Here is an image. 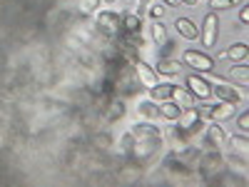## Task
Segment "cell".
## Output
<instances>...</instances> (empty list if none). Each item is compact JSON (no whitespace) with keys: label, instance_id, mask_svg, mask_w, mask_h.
Wrapping results in <instances>:
<instances>
[{"label":"cell","instance_id":"ac0fdd59","mask_svg":"<svg viewBox=\"0 0 249 187\" xmlns=\"http://www.w3.org/2000/svg\"><path fill=\"white\" fill-rule=\"evenodd\" d=\"M157 73H162V75H177L179 73V62L170 60V57H162L157 62Z\"/></svg>","mask_w":249,"mask_h":187},{"label":"cell","instance_id":"e0dca14e","mask_svg":"<svg viewBox=\"0 0 249 187\" xmlns=\"http://www.w3.org/2000/svg\"><path fill=\"white\" fill-rule=\"evenodd\" d=\"M222 57L227 60H247V43H234L230 50H224Z\"/></svg>","mask_w":249,"mask_h":187},{"label":"cell","instance_id":"4fadbf2b","mask_svg":"<svg viewBox=\"0 0 249 187\" xmlns=\"http://www.w3.org/2000/svg\"><path fill=\"white\" fill-rule=\"evenodd\" d=\"M140 28H142V23H140V18L135 13H124L120 18V30H124V33H140Z\"/></svg>","mask_w":249,"mask_h":187},{"label":"cell","instance_id":"8992f818","mask_svg":"<svg viewBox=\"0 0 249 187\" xmlns=\"http://www.w3.org/2000/svg\"><path fill=\"white\" fill-rule=\"evenodd\" d=\"M234 115V105L230 102H222V105H204L199 110V117H207V120H230Z\"/></svg>","mask_w":249,"mask_h":187},{"label":"cell","instance_id":"f1b7e54d","mask_svg":"<svg viewBox=\"0 0 249 187\" xmlns=\"http://www.w3.org/2000/svg\"><path fill=\"white\" fill-rule=\"evenodd\" d=\"M184 5H197V0H182Z\"/></svg>","mask_w":249,"mask_h":187},{"label":"cell","instance_id":"52a82bcc","mask_svg":"<svg viewBox=\"0 0 249 187\" xmlns=\"http://www.w3.org/2000/svg\"><path fill=\"white\" fill-rule=\"evenodd\" d=\"M135 73H137V80H140L147 90H150V88H155L157 82H160L157 70H155V68H150L147 62H142V60H135Z\"/></svg>","mask_w":249,"mask_h":187},{"label":"cell","instance_id":"7402d4cb","mask_svg":"<svg viewBox=\"0 0 249 187\" xmlns=\"http://www.w3.org/2000/svg\"><path fill=\"white\" fill-rule=\"evenodd\" d=\"M242 0H210V8H214V10H227V8H234V5H239Z\"/></svg>","mask_w":249,"mask_h":187},{"label":"cell","instance_id":"44dd1931","mask_svg":"<svg viewBox=\"0 0 249 187\" xmlns=\"http://www.w3.org/2000/svg\"><path fill=\"white\" fill-rule=\"evenodd\" d=\"M224 165H232V170L247 172V160H244V155H242V157H234V155H227V157H224Z\"/></svg>","mask_w":249,"mask_h":187},{"label":"cell","instance_id":"f546056e","mask_svg":"<svg viewBox=\"0 0 249 187\" xmlns=\"http://www.w3.org/2000/svg\"><path fill=\"white\" fill-rule=\"evenodd\" d=\"M164 3H167V5H177V3H179V0H164Z\"/></svg>","mask_w":249,"mask_h":187},{"label":"cell","instance_id":"8fae6325","mask_svg":"<svg viewBox=\"0 0 249 187\" xmlns=\"http://www.w3.org/2000/svg\"><path fill=\"white\" fill-rule=\"evenodd\" d=\"M207 137H210V142L214 145V150H224L227 148V137H224V130L219 128V125H210V130H207Z\"/></svg>","mask_w":249,"mask_h":187},{"label":"cell","instance_id":"cb8c5ba5","mask_svg":"<svg viewBox=\"0 0 249 187\" xmlns=\"http://www.w3.org/2000/svg\"><path fill=\"white\" fill-rule=\"evenodd\" d=\"M110 108H112V110L107 112V117H110V120H120V117L124 115V108H122V102H115V105H110Z\"/></svg>","mask_w":249,"mask_h":187},{"label":"cell","instance_id":"7a4b0ae2","mask_svg":"<svg viewBox=\"0 0 249 187\" xmlns=\"http://www.w3.org/2000/svg\"><path fill=\"white\" fill-rule=\"evenodd\" d=\"M217 35H219V18H217L214 13H207L204 25H202V30H199V37H202L204 48H214Z\"/></svg>","mask_w":249,"mask_h":187},{"label":"cell","instance_id":"30bf717a","mask_svg":"<svg viewBox=\"0 0 249 187\" xmlns=\"http://www.w3.org/2000/svg\"><path fill=\"white\" fill-rule=\"evenodd\" d=\"M212 93H214V97H219L222 102H230V105H237V102L242 100V95L230 85H217V88H212Z\"/></svg>","mask_w":249,"mask_h":187},{"label":"cell","instance_id":"9c48e42d","mask_svg":"<svg viewBox=\"0 0 249 187\" xmlns=\"http://www.w3.org/2000/svg\"><path fill=\"white\" fill-rule=\"evenodd\" d=\"M177 33H179L184 40H197V37H199V28L192 23L190 18H179V20H177Z\"/></svg>","mask_w":249,"mask_h":187},{"label":"cell","instance_id":"d6986e66","mask_svg":"<svg viewBox=\"0 0 249 187\" xmlns=\"http://www.w3.org/2000/svg\"><path fill=\"white\" fill-rule=\"evenodd\" d=\"M157 112H160V115H162L164 120H175V122H177V117H179L182 108L177 105V102H164V105H162V108H160Z\"/></svg>","mask_w":249,"mask_h":187},{"label":"cell","instance_id":"4316f807","mask_svg":"<svg viewBox=\"0 0 249 187\" xmlns=\"http://www.w3.org/2000/svg\"><path fill=\"white\" fill-rule=\"evenodd\" d=\"M237 125H239V130H242V132H247V130H249V115H247V112H242V115H239V120H237Z\"/></svg>","mask_w":249,"mask_h":187},{"label":"cell","instance_id":"9a60e30c","mask_svg":"<svg viewBox=\"0 0 249 187\" xmlns=\"http://www.w3.org/2000/svg\"><path fill=\"white\" fill-rule=\"evenodd\" d=\"M172 90H175V85H170V82H164V85H160V82H157L155 88H150V97L157 100V102L170 100V97H172Z\"/></svg>","mask_w":249,"mask_h":187},{"label":"cell","instance_id":"2e32d148","mask_svg":"<svg viewBox=\"0 0 249 187\" xmlns=\"http://www.w3.org/2000/svg\"><path fill=\"white\" fill-rule=\"evenodd\" d=\"M172 97H175V102L182 108V110H190V108H195V100L190 97V93L187 90H182V88H177L175 85V90H172Z\"/></svg>","mask_w":249,"mask_h":187},{"label":"cell","instance_id":"d4e9b609","mask_svg":"<svg viewBox=\"0 0 249 187\" xmlns=\"http://www.w3.org/2000/svg\"><path fill=\"white\" fill-rule=\"evenodd\" d=\"M140 112H142L144 117H155V115H157V110L152 108V102H142V105H140Z\"/></svg>","mask_w":249,"mask_h":187},{"label":"cell","instance_id":"603a6c76","mask_svg":"<svg viewBox=\"0 0 249 187\" xmlns=\"http://www.w3.org/2000/svg\"><path fill=\"white\" fill-rule=\"evenodd\" d=\"M97 5H100V0H82V3H80V10L85 13V15H90V13H95Z\"/></svg>","mask_w":249,"mask_h":187},{"label":"cell","instance_id":"ffe728a7","mask_svg":"<svg viewBox=\"0 0 249 187\" xmlns=\"http://www.w3.org/2000/svg\"><path fill=\"white\" fill-rule=\"evenodd\" d=\"M230 145H232V150H237V152H242V155H247V148H249V140H247V135L242 132V135H232L230 137Z\"/></svg>","mask_w":249,"mask_h":187},{"label":"cell","instance_id":"6da1fadb","mask_svg":"<svg viewBox=\"0 0 249 187\" xmlns=\"http://www.w3.org/2000/svg\"><path fill=\"white\" fill-rule=\"evenodd\" d=\"M130 137L135 140V148H140V150H137L140 157L155 152V150L160 148V142H162L160 130L152 128V125H135V130L130 132Z\"/></svg>","mask_w":249,"mask_h":187},{"label":"cell","instance_id":"5bb4252c","mask_svg":"<svg viewBox=\"0 0 249 187\" xmlns=\"http://www.w3.org/2000/svg\"><path fill=\"white\" fill-rule=\"evenodd\" d=\"M230 77H232V80H237L242 88H247V82H249V68H247V62H244V60L239 62V65H232Z\"/></svg>","mask_w":249,"mask_h":187},{"label":"cell","instance_id":"277c9868","mask_svg":"<svg viewBox=\"0 0 249 187\" xmlns=\"http://www.w3.org/2000/svg\"><path fill=\"white\" fill-rule=\"evenodd\" d=\"M199 170H202V175H204V177L219 175V172L224 170V157L219 155V150H217V152H212V155H204V157H202V162H199Z\"/></svg>","mask_w":249,"mask_h":187},{"label":"cell","instance_id":"3957f363","mask_svg":"<svg viewBox=\"0 0 249 187\" xmlns=\"http://www.w3.org/2000/svg\"><path fill=\"white\" fill-rule=\"evenodd\" d=\"M184 62H187L190 68L199 70V73H212V70H214V62H212V57H210V55H204V53L187 50V53H184Z\"/></svg>","mask_w":249,"mask_h":187},{"label":"cell","instance_id":"5b68a950","mask_svg":"<svg viewBox=\"0 0 249 187\" xmlns=\"http://www.w3.org/2000/svg\"><path fill=\"white\" fill-rule=\"evenodd\" d=\"M97 28L105 33V35H117L120 33V15L117 13H112V10H102L100 15H97Z\"/></svg>","mask_w":249,"mask_h":187},{"label":"cell","instance_id":"83f0119b","mask_svg":"<svg viewBox=\"0 0 249 187\" xmlns=\"http://www.w3.org/2000/svg\"><path fill=\"white\" fill-rule=\"evenodd\" d=\"M239 23H242V25H247V23H249V10H247V8H242V10H239Z\"/></svg>","mask_w":249,"mask_h":187},{"label":"cell","instance_id":"4dcf8cb0","mask_svg":"<svg viewBox=\"0 0 249 187\" xmlns=\"http://www.w3.org/2000/svg\"><path fill=\"white\" fill-rule=\"evenodd\" d=\"M105 3H115V0H105Z\"/></svg>","mask_w":249,"mask_h":187},{"label":"cell","instance_id":"7c38bea8","mask_svg":"<svg viewBox=\"0 0 249 187\" xmlns=\"http://www.w3.org/2000/svg\"><path fill=\"white\" fill-rule=\"evenodd\" d=\"M150 35L157 45H164V48H170V37H167V28H164L160 20H155V23L150 25Z\"/></svg>","mask_w":249,"mask_h":187},{"label":"cell","instance_id":"ba28073f","mask_svg":"<svg viewBox=\"0 0 249 187\" xmlns=\"http://www.w3.org/2000/svg\"><path fill=\"white\" fill-rule=\"evenodd\" d=\"M187 88H190V93L192 95H197L199 100H210L212 97V88H210V82H207L204 77H199V75H187Z\"/></svg>","mask_w":249,"mask_h":187},{"label":"cell","instance_id":"484cf974","mask_svg":"<svg viewBox=\"0 0 249 187\" xmlns=\"http://www.w3.org/2000/svg\"><path fill=\"white\" fill-rule=\"evenodd\" d=\"M150 15H152V20H155V18L160 20V18L164 15V8H162L160 3H155V5H150Z\"/></svg>","mask_w":249,"mask_h":187}]
</instances>
